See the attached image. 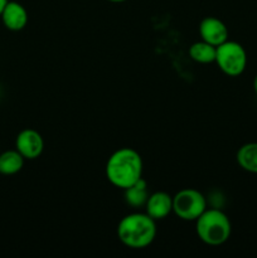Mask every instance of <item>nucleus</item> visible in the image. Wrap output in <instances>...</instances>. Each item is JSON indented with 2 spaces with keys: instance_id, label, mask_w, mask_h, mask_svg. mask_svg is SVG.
<instances>
[{
  "instance_id": "nucleus-1",
  "label": "nucleus",
  "mask_w": 257,
  "mask_h": 258,
  "mask_svg": "<svg viewBox=\"0 0 257 258\" xmlns=\"http://www.w3.org/2000/svg\"><path fill=\"white\" fill-rule=\"evenodd\" d=\"M106 178L113 186L127 189L143 178V160L139 153L128 148L115 151L106 164Z\"/></svg>"
},
{
  "instance_id": "nucleus-2",
  "label": "nucleus",
  "mask_w": 257,
  "mask_h": 258,
  "mask_svg": "<svg viewBox=\"0 0 257 258\" xmlns=\"http://www.w3.org/2000/svg\"><path fill=\"white\" fill-rule=\"evenodd\" d=\"M156 224L151 217L144 213H133L123 217L117 226V237L121 243L131 249L146 248L154 242Z\"/></svg>"
},
{
  "instance_id": "nucleus-3",
  "label": "nucleus",
  "mask_w": 257,
  "mask_h": 258,
  "mask_svg": "<svg viewBox=\"0 0 257 258\" xmlns=\"http://www.w3.org/2000/svg\"><path fill=\"white\" fill-rule=\"evenodd\" d=\"M196 223L199 239L208 246H222L231 237V222L219 209H206Z\"/></svg>"
},
{
  "instance_id": "nucleus-4",
  "label": "nucleus",
  "mask_w": 257,
  "mask_h": 258,
  "mask_svg": "<svg viewBox=\"0 0 257 258\" xmlns=\"http://www.w3.org/2000/svg\"><path fill=\"white\" fill-rule=\"evenodd\" d=\"M216 63L224 75L237 77L246 70L247 53L239 43L226 40L217 47Z\"/></svg>"
},
{
  "instance_id": "nucleus-5",
  "label": "nucleus",
  "mask_w": 257,
  "mask_h": 258,
  "mask_svg": "<svg viewBox=\"0 0 257 258\" xmlns=\"http://www.w3.org/2000/svg\"><path fill=\"white\" fill-rule=\"evenodd\" d=\"M206 209V198L196 189H183L173 197V213L181 221L196 222Z\"/></svg>"
},
{
  "instance_id": "nucleus-6",
  "label": "nucleus",
  "mask_w": 257,
  "mask_h": 258,
  "mask_svg": "<svg viewBox=\"0 0 257 258\" xmlns=\"http://www.w3.org/2000/svg\"><path fill=\"white\" fill-rule=\"evenodd\" d=\"M15 149L25 160H35L39 158L44 149L42 135L33 128L20 131L15 140Z\"/></svg>"
},
{
  "instance_id": "nucleus-7",
  "label": "nucleus",
  "mask_w": 257,
  "mask_h": 258,
  "mask_svg": "<svg viewBox=\"0 0 257 258\" xmlns=\"http://www.w3.org/2000/svg\"><path fill=\"white\" fill-rule=\"evenodd\" d=\"M199 34L202 40L214 47H218L222 43L228 40V29L226 24L214 17H207L202 20L199 24Z\"/></svg>"
},
{
  "instance_id": "nucleus-8",
  "label": "nucleus",
  "mask_w": 257,
  "mask_h": 258,
  "mask_svg": "<svg viewBox=\"0 0 257 258\" xmlns=\"http://www.w3.org/2000/svg\"><path fill=\"white\" fill-rule=\"evenodd\" d=\"M146 214L154 221H161L173 212V197L165 191H156L149 196L145 204Z\"/></svg>"
},
{
  "instance_id": "nucleus-9",
  "label": "nucleus",
  "mask_w": 257,
  "mask_h": 258,
  "mask_svg": "<svg viewBox=\"0 0 257 258\" xmlns=\"http://www.w3.org/2000/svg\"><path fill=\"white\" fill-rule=\"evenodd\" d=\"M0 18L5 28L12 32L24 29L28 23L27 9L18 2H8Z\"/></svg>"
},
{
  "instance_id": "nucleus-10",
  "label": "nucleus",
  "mask_w": 257,
  "mask_h": 258,
  "mask_svg": "<svg viewBox=\"0 0 257 258\" xmlns=\"http://www.w3.org/2000/svg\"><path fill=\"white\" fill-rule=\"evenodd\" d=\"M149 190H148V183L144 180L143 178L140 180L136 181L134 185L128 186L125 189V201L133 208H141L145 207L146 202L149 199Z\"/></svg>"
},
{
  "instance_id": "nucleus-11",
  "label": "nucleus",
  "mask_w": 257,
  "mask_h": 258,
  "mask_svg": "<svg viewBox=\"0 0 257 258\" xmlns=\"http://www.w3.org/2000/svg\"><path fill=\"white\" fill-rule=\"evenodd\" d=\"M237 163L248 173L257 174V143H248L242 145L237 151Z\"/></svg>"
},
{
  "instance_id": "nucleus-12",
  "label": "nucleus",
  "mask_w": 257,
  "mask_h": 258,
  "mask_svg": "<svg viewBox=\"0 0 257 258\" xmlns=\"http://www.w3.org/2000/svg\"><path fill=\"white\" fill-rule=\"evenodd\" d=\"M25 159L20 155L19 151L8 150L0 154V174L3 175H14L19 173L24 166Z\"/></svg>"
},
{
  "instance_id": "nucleus-13",
  "label": "nucleus",
  "mask_w": 257,
  "mask_h": 258,
  "mask_svg": "<svg viewBox=\"0 0 257 258\" xmlns=\"http://www.w3.org/2000/svg\"><path fill=\"white\" fill-rule=\"evenodd\" d=\"M216 54L217 47L204 42V40L193 43L189 48V55L191 59L196 60L197 63H202V64L216 62Z\"/></svg>"
},
{
  "instance_id": "nucleus-14",
  "label": "nucleus",
  "mask_w": 257,
  "mask_h": 258,
  "mask_svg": "<svg viewBox=\"0 0 257 258\" xmlns=\"http://www.w3.org/2000/svg\"><path fill=\"white\" fill-rule=\"evenodd\" d=\"M8 2H9V0H0V15H2L3 10H4L5 5H7Z\"/></svg>"
},
{
  "instance_id": "nucleus-15",
  "label": "nucleus",
  "mask_w": 257,
  "mask_h": 258,
  "mask_svg": "<svg viewBox=\"0 0 257 258\" xmlns=\"http://www.w3.org/2000/svg\"><path fill=\"white\" fill-rule=\"evenodd\" d=\"M253 90H254V92H256V95H257V75H256V77H254V80H253Z\"/></svg>"
},
{
  "instance_id": "nucleus-16",
  "label": "nucleus",
  "mask_w": 257,
  "mask_h": 258,
  "mask_svg": "<svg viewBox=\"0 0 257 258\" xmlns=\"http://www.w3.org/2000/svg\"><path fill=\"white\" fill-rule=\"evenodd\" d=\"M107 2H111V3H122V2H125V0H107Z\"/></svg>"
}]
</instances>
